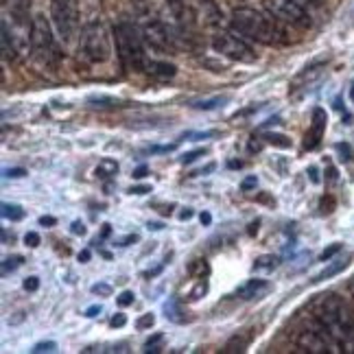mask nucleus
I'll return each mask as SVG.
<instances>
[{"instance_id":"f257e3e1","label":"nucleus","mask_w":354,"mask_h":354,"mask_svg":"<svg viewBox=\"0 0 354 354\" xmlns=\"http://www.w3.org/2000/svg\"><path fill=\"white\" fill-rule=\"evenodd\" d=\"M315 319L333 335L342 352H354V315L337 295H322L315 306Z\"/></svg>"},{"instance_id":"f03ea898","label":"nucleus","mask_w":354,"mask_h":354,"mask_svg":"<svg viewBox=\"0 0 354 354\" xmlns=\"http://www.w3.org/2000/svg\"><path fill=\"white\" fill-rule=\"evenodd\" d=\"M232 29L243 37L254 39L258 44H282L287 42V31L280 20L258 11L254 7H236L232 11Z\"/></svg>"},{"instance_id":"7ed1b4c3","label":"nucleus","mask_w":354,"mask_h":354,"mask_svg":"<svg viewBox=\"0 0 354 354\" xmlns=\"http://www.w3.org/2000/svg\"><path fill=\"white\" fill-rule=\"evenodd\" d=\"M114 35H116V50L122 66L127 71H145L149 57L142 46L145 35L140 31V26H136L131 22H118Z\"/></svg>"},{"instance_id":"20e7f679","label":"nucleus","mask_w":354,"mask_h":354,"mask_svg":"<svg viewBox=\"0 0 354 354\" xmlns=\"http://www.w3.org/2000/svg\"><path fill=\"white\" fill-rule=\"evenodd\" d=\"M79 55L90 64H105L112 55V42L105 24L92 20L79 35Z\"/></svg>"},{"instance_id":"39448f33","label":"nucleus","mask_w":354,"mask_h":354,"mask_svg":"<svg viewBox=\"0 0 354 354\" xmlns=\"http://www.w3.org/2000/svg\"><path fill=\"white\" fill-rule=\"evenodd\" d=\"M29 44L31 53L35 59L44 66H57L62 59V50L57 46V39L50 31V24L44 16H35L31 20V29H29Z\"/></svg>"},{"instance_id":"423d86ee","label":"nucleus","mask_w":354,"mask_h":354,"mask_svg":"<svg viewBox=\"0 0 354 354\" xmlns=\"http://www.w3.org/2000/svg\"><path fill=\"white\" fill-rule=\"evenodd\" d=\"M265 7L282 24L295 26V29L313 26V0H265Z\"/></svg>"},{"instance_id":"0eeeda50","label":"nucleus","mask_w":354,"mask_h":354,"mask_svg":"<svg viewBox=\"0 0 354 354\" xmlns=\"http://www.w3.org/2000/svg\"><path fill=\"white\" fill-rule=\"evenodd\" d=\"M212 48L214 53H219L221 57H227L239 64H256L258 55L254 53V48L245 42L243 35L232 31H219L212 35Z\"/></svg>"},{"instance_id":"6e6552de","label":"nucleus","mask_w":354,"mask_h":354,"mask_svg":"<svg viewBox=\"0 0 354 354\" xmlns=\"http://www.w3.org/2000/svg\"><path fill=\"white\" fill-rule=\"evenodd\" d=\"M50 20L59 39L71 44L79 33V0H50Z\"/></svg>"},{"instance_id":"1a4fd4ad","label":"nucleus","mask_w":354,"mask_h":354,"mask_svg":"<svg viewBox=\"0 0 354 354\" xmlns=\"http://www.w3.org/2000/svg\"><path fill=\"white\" fill-rule=\"evenodd\" d=\"M295 344L304 352H342V348H339V344L333 339V335L326 330L315 317H313L308 328L297 333Z\"/></svg>"},{"instance_id":"9d476101","label":"nucleus","mask_w":354,"mask_h":354,"mask_svg":"<svg viewBox=\"0 0 354 354\" xmlns=\"http://www.w3.org/2000/svg\"><path fill=\"white\" fill-rule=\"evenodd\" d=\"M138 16H140V31H142V35L149 44L160 48V50L173 48V35L169 33L165 22L158 20V16H151V11L149 9L138 11Z\"/></svg>"},{"instance_id":"9b49d317","label":"nucleus","mask_w":354,"mask_h":354,"mask_svg":"<svg viewBox=\"0 0 354 354\" xmlns=\"http://www.w3.org/2000/svg\"><path fill=\"white\" fill-rule=\"evenodd\" d=\"M326 75V64H313L308 68H304L302 73L295 75V79L289 86V94L291 97H304L306 92L313 90V86H317L319 81Z\"/></svg>"},{"instance_id":"f8f14e48","label":"nucleus","mask_w":354,"mask_h":354,"mask_svg":"<svg viewBox=\"0 0 354 354\" xmlns=\"http://www.w3.org/2000/svg\"><path fill=\"white\" fill-rule=\"evenodd\" d=\"M326 122H328V116H326V112L322 110V107H315V110H313L310 129H308L306 138H304V147L308 149V151H313V149H317L322 145L324 131H326Z\"/></svg>"},{"instance_id":"ddd939ff","label":"nucleus","mask_w":354,"mask_h":354,"mask_svg":"<svg viewBox=\"0 0 354 354\" xmlns=\"http://www.w3.org/2000/svg\"><path fill=\"white\" fill-rule=\"evenodd\" d=\"M5 9L9 11L11 20L16 22L22 29H31L29 24V9H31V0H3Z\"/></svg>"},{"instance_id":"4468645a","label":"nucleus","mask_w":354,"mask_h":354,"mask_svg":"<svg viewBox=\"0 0 354 354\" xmlns=\"http://www.w3.org/2000/svg\"><path fill=\"white\" fill-rule=\"evenodd\" d=\"M269 291V282L261 280V278H252L248 282H243L241 287L236 289V297L241 299H256Z\"/></svg>"},{"instance_id":"2eb2a0df","label":"nucleus","mask_w":354,"mask_h":354,"mask_svg":"<svg viewBox=\"0 0 354 354\" xmlns=\"http://www.w3.org/2000/svg\"><path fill=\"white\" fill-rule=\"evenodd\" d=\"M145 71L151 75V77H158V79H171L177 75V68L169 62H156V59H147V66Z\"/></svg>"},{"instance_id":"dca6fc26","label":"nucleus","mask_w":354,"mask_h":354,"mask_svg":"<svg viewBox=\"0 0 354 354\" xmlns=\"http://www.w3.org/2000/svg\"><path fill=\"white\" fill-rule=\"evenodd\" d=\"M350 265V256H344V258H337V261H333L328 267H326L324 271H319V274L315 276V280L313 282H324V280H330L335 278L337 274H342V271Z\"/></svg>"},{"instance_id":"f3484780","label":"nucleus","mask_w":354,"mask_h":354,"mask_svg":"<svg viewBox=\"0 0 354 354\" xmlns=\"http://www.w3.org/2000/svg\"><path fill=\"white\" fill-rule=\"evenodd\" d=\"M250 344H252V335H250V333H239V335H234V337L225 344L223 352H225V354L245 352V350L250 348Z\"/></svg>"},{"instance_id":"a211bd4d","label":"nucleus","mask_w":354,"mask_h":354,"mask_svg":"<svg viewBox=\"0 0 354 354\" xmlns=\"http://www.w3.org/2000/svg\"><path fill=\"white\" fill-rule=\"evenodd\" d=\"M165 317L169 319V322H173V324H186L188 322V317H186V313H184V308H182V304L177 302V299H169V302H165Z\"/></svg>"},{"instance_id":"6ab92c4d","label":"nucleus","mask_w":354,"mask_h":354,"mask_svg":"<svg viewBox=\"0 0 354 354\" xmlns=\"http://www.w3.org/2000/svg\"><path fill=\"white\" fill-rule=\"evenodd\" d=\"M278 265H280V258L274 254H263L254 261L256 271H274V269H278Z\"/></svg>"},{"instance_id":"aec40b11","label":"nucleus","mask_w":354,"mask_h":354,"mask_svg":"<svg viewBox=\"0 0 354 354\" xmlns=\"http://www.w3.org/2000/svg\"><path fill=\"white\" fill-rule=\"evenodd\" d=\"M118 173V162L116 160H110V158H105L99 162V167H97V177H101V180H107V177H112Z\"/></svg>"},{"instance_id":"412c9836","label":"nucleus","mask_w":354,"mask_h":354,"mask_svg":"<svg viewBox=\"0 0 354 354\" xmlns=\"http://www.w3.org/2000/svg\"><path fill=\"white\" fill-rule=\"evenodd\" d=\"M3 216L9 221H22L24 219V210L16 203H3Z\"/></svg>"},{"instance_id":"4be33fe9","label":"nucleus","mask_w":354,"mask_h":354,"mask_svg":"<svg viewBox=\"0 0 354 354\" xmlns=\"http://www.w3.org/2000/svg\"><path fill=\"white\" fill-rule=\"evenodd\" d=\"M227 101V97H212V99H201V101H195L193 107L195 110H216L219 105H223Z\"/></svg>"},{"instance_id":"5701e85b","label":"nucleus","mask_w":354,"mask_h":354,"mask_svg":"<svg viewBox=\"0 0 354 354\" xmlns=\"http://www.w3.org/2000/svg\"><path fill=\"white\" fill-rule=\"evenodd\" d=\"M162 342H165V335L162 333H156L153 337H149L147 339V344H145V352H162Z\"/></svg>"},{"instance_id":"b1692460","label":"nucleus","mask_w":354,"mask_h":354,"mask_svg":"<svg viewBox=\"0 0 354 354\" xmlns=\"http://www.w3.org/2000/svg\"><path fill=\"white\" fill-rule=\"evenodd\" d=\"M265 138L269 140V145L280 147V149H289L291 147V138H287V136H282V133H267Z\"/></svg>"},{"instance_id":"393cba45","label":"nucleus","mask_w":354,"mask_h":354,"mask_svg":"<svg viewBox=\"0 0 354 354\" xmlns=\"http://www.w3.org/2000/svg\"><path fill=\"white\" fill-rule=\"evenodd\" d=\"M208 293V280L206 278H199V282H197V287L193 289V291H190V302H197V299L199 297H203V295H206Z\"/></svg>"},{"instance_id":"a878e982","label":"nucleus","mask_w":354,"mask_h":354,"mask_svg":"<svg viewBox=\"0 0 354 354\" xmlns=\"http://www.w3.org/2000/svg\"><path fill=\"white\" fill-rule=\"evenodd\" d=\"M188 271L197 278H203V276H208V263L206 261H193L188 267Z\"/></svg>"},{"instance_id":"bb28decb","label":"nucleus","mask_w":354,"mask_h":354,"mask_svg":"<svg viewBox=\"0 0 354 354\" xmlns=\"http://www.w3.org/2000/svg\"><path fill=\"white\" fill-rule=\"evenodd\" d=\"M22 265V256H13V258H5L3 261V276H7L9 271H16Z\"/></svg>"},{"instance_id":"cd10ccee","label":"nucleus","mask_w":354,"mask_h":354,"mask_svg":"<svg viewBox=\"0 0 354 354\" xmlns=\"http://www.w3.org/2000/svg\"><path fill=\"white\" fill-rule=\"evenodd\" d=\"M203 156H206V149H193V151L184 153V156L180 158V162H182V165H193V162H195L197 158H203Z\"/></svg>"},{"instance_id":"c85d7f7f","label":"nucleus","mask_w":354,"mask_h":354,"mask_svg":"<svg viewBox=\"0 0 354 354\" xmlns=\"http://www.w3.org/2000/svg\"><path fill=\"white\" fill-rule=\"evenodd\" d=\"M153 324H156V315H153V313H147V315H142L138 322H136V328H138V330H147V328H151Z\"/></svg>"},{"instance_id":"c756f323","label":"nucleus","mask_w":354,"mask_h":354,"mask_svg":"<svg viewBox=\"0 0 354 354\" xmlns=\"http://www.w3.org/2000/svg\"><path fill=\"white\" fill-rule=\"evenodd\" d=\"M57 350V344L55 342H42V344H35L33 346V354H44V352H55Z\"/></svg>"},{"instance_id":"7c9ffc66","label":"nucleus","mask_w":354,"mask_h":354,"mask_svg":"<svg viewBox=\"0 0 354 354\" xmlns=\"http://www.w3.org/2000/svg\"><path fill=\"white\" fill-rule=\"evenodd\" d=\"M92 293L101 295V297H110L112 295V287H110V284H105V282H99V284H94V287H92Z\"/></svg>"},{"instance_id":"2f4dec72","label":"nucleus","mask_w":354,"mask_h":354,"mask_svg":"<svg viewBox=\"0 0 354 354\" xmlns=\"http://www.w3.org/2000/svg\"><path fill=\"white\" fill-rule=\"evenodd\" d=\"M214 136H219V131H188V133H184L182 136V138H203V140H206V138H214Z\"/></svg>"},{"instance_id":"473e14b6","label":"nucleus","mask_w":354,"mask_h":354,"mask_svg":"<svg viewBox=\"0 0 354 354\" xmlns=\"http://www.w3.org/2000/svg\"><path fill=\"white\" fill-rule=\"evenodd\" d=\"M22 287H24V291H29V293L37 291L39 289V278L37 276H29V278L22 282Z\"/></svg>"},{"instance_id":"72a5a7b5","label":"nucleus","mask_w":354,"mask_h":354,"mask_svg":"<svg viewBox=\"0 0 354 354\" xmlns=\"http://www.w3.org/2000/svg\"><path fill=\"white\" fill-rule=\"evenodd\" d=\"M118 306H131L133 304V293L131 291H122L118 297H116Z\"/></svg>"},{"instance_id":"f704fd0d","label":"nucleus","mask_w":354,"mask_h":354,"mask_svg":"<svg viewBox=\"0 0 354 354\" xmlns=\"http://www.w3.org/2000/svg\"><path fill=\"white\" fill-rule=\"evenodd\" d=\"M337 252H342V243H333L328 250H324V252H322L319 258H322V261H328V258H333Z\"/></svg>"},{"instance_id":"c9c22d12","label":"nucleus","mask_w":354,"mask_h":354,"mask_svg":"<svg viewBox=\"0 0 354 354\" xmlns=\"http://www.w3.org/2000/svg\"><path fill=\"white\" fill-rule=\"evenodd\" d=\"M337 151L342 153V160H344V162H350V160H352V149H350V145L339 142V145H337Z\"/></svg>"},{"instance_id":"e433bc0d","label":"nucleus","mask_w":354,"mask_h":354,"mask_svg":"<svg viewBox=\"0 0 354 354\" xmlns=\"http://www.w3.org/2000/svg\"><path fill=\"white\" fill-rule=\"evenodd\" d=\"M39 241H42V239H39L37 232H26V236H24V245H26V248H37Z\"/></svg>"},{"instance_id":"4c0bfd02","label":"nucleus","mask_w":354,"mask_h":354,"mask_svg":"<svg viewBox=\"0 0 354 354\" xmlns=\"http://www.w3.org/2000/svg\"><path fill=\"white\" fill-rule=\"evenodd\" d=\"M125 324H127V317L122 315V313H116V315L110 319V326H112V328H122Z\"/></svg>"},{"instance_id":"58836bf2","label":"nucleus","mask_w":354,"mask_h":354,"mask_svg":"<svg viewBox=\"0 0 354 354\" xmlns=\"http://www.w3.org/2000/svg\"><path fill=\"white\" fill-rule=\"evenodd\" d=\"M71 232L75 234V236H84L88 230H86V223L84 221H75L73 225H71Z\"/></svg>"},{"instance_id":"ea45409f","label":"nucleus","mask_w":354,"mask_h":354,"mask_svg":"<svg viewBox=\"0 0 354 354\" xmlns=\"http://www.w3.org/2000/svg\"><path fill=\"white\" fill-rule=\"evenodd\" d=\"M26 171L22 167H16V169H7L5 171V177H11V180H18V177H24Z\"/></svg>"},{"instance_id":"a19ab883","label":"nucleus","mask_w":354,"mask_h":354,"mask_svg":"<svg viewBox=\"0 0 354 354\" xmlns=\"http://www.w3.org/2000/svg\"><path fill=\"white\" fill-rule=\"evenodd\" d=\"M256 184H258L256 175H250V177H245V180H243L241 188H243V190H252V188H256Z\"/></svg>"},{"instance_id":"79ce46f5","label":"nucleus","mask_w":354,"mask_h":354,"mask_svg":"<svg viewBox=\"0 0 354 354\" xmlns=\"http://www.w3.org/2000/svg\"><path fill=\"white\" fill-rule=\"evenodd\" d=\"M129 193L131 195H147V193H151V186H131Z\"/></svg>"},{"instance_id":"37998d69","label":"nucleus","mask_w":354,"mask_h":354,"mask_svg":"<svg viewBox=\"0 0 354 354\" xmlns=\"http://www.w3.org/2000/svg\"><path fill=\"white\" fill-rule=\"evenodd\" d=\"M308 175H310V182L313 184H319V171H317V167H310L308 169Z\"/></svg>"},{"instance_id":"c03bdc74","label":"nucleus","mask_w":354,"mask_h":354,"mask_svg":"<svg viewBox=\"0 0 354 354\" xmlns=\"http://www.w3.org/2000/svg\"><path fill=\"white\" fill-rule=\"evenodd\" d=\"M101 310H103V308H101L99 304H94V306H90V308L86 310V317H97Z\"/></svg>"},{"instance_id":"a18cd8bd","label":"nucleus","mask_w":354,"mask_h":354,"mask_svg":"<svg viewBox=\"0 0 354 354\" xmlns=\"http://www.w3.org/2000/svg\"><path fill=\"white\" fill-rule=\"evenodd\" d=\"M57 219L55 216H39V225H55Z\"/></svg>"},{"instance_id":"49530a36","label":"nucleus","mask_w":354,"mask_h":354,"mask_svg":"<svg viewBox=\"0 0 354 354\" xmlns=\"http://www.w3.org/2000/svg\"><path fill=\"white\" fill-rule=\"evenodd\" d=\"M147 173H149V169H147V167L142 165V167H138V169L133 171V177H136V180H142V177H145Z\"/></svg>"},{"instance_id":"de8ad7c7","label":"nucleus","mask_w":354,"mask_h":354,"mask_svg":"<svg viewBox=\"0 0 354 354\" xmlns=\"http://www.w3.org/2000/svg\"><path fill=\"white\" fill-rule=\"evenodd\" d=\"M199 221H201L203 225H210V223H212V216H210V212H201V214H199Z\"/></svg>"},{"instance_id":"09e8293b","label":"nucleus","mask_w":354,"mask_h":354,"mask_svg":"<svg viewBox=\"0 0 354 354\" xmlns=\"http://www.w3.org/2000/svg\"><path fill=\"white\" fill-rule=\"evenodd\" d=\"M193 214H195V212L190 210V208H184V210L180 212V219H182V221H186V219H190V216H193Z\"/></svg>"},{"instance_id":"8fccbe9b","label":"nucleus","mask_w":354,"mask_h":354,"mask_svg":"<svg viewBox=\"0 0 354 354\" xmlns=\"http://www.w3.org/2000/svg\"><path fill=\"white\" fill-rule=\"evenodd\" d=\"M79 261H81V263H88V261H90V250L79 252Z\"/></svg>"},{"instance_id":"3c124183","label":"nucleus","mask_w":354,"mask_h":354,"mask_svg":"<svg viewBox=\"0 0 354 354\" xmlns=\"http://www.w3.org/2000/svg\"><path fill=\"white\" fill-rule=\"evenodd\" d=\"M214 169H216V167H214V165H208V167H206V169H201V171H195V173H193V175H206V173H212V171H214Z\"/></svg>"},{"instance_id":"603ef678","label":"nucleus","mask_w":354,"mask_h":354,"mask_svg":"<svg viewBox=\"0 0 354 354\" xmlns=\"http://www.w3.org/2000/svg\"><path fill=\"white\" fill-rule=\"evenodd\" d=\"M149 230H162V227H165V225H162V223H151V221H149V225H147Z\"/></svg>"},{"instance_id":"864d4df0","label":"nucleus","mask_w":354,"mask_h":354,"mask_svg":"<svg viewBox=\"0 0 354 354\" xmlns=\"http://www.w3.org/2000/svg\"><path fill=\"white\" fill-rule=\"evenodd\" d=\"M256 232H258V221L250 225V234H256Z\"/></svg>"},{"instance_id":"5fc2aeb1","label":"nucleus","mask_w":354,"mask_h":354,"mask_svg":"<svg viewBox=\"0 0 354 354\" xmlns=\"http://www.w3.org/2000/svg\"><path fill=\"white\" fill-rule=\"evenodd\" d=\"M110 227H112V225H107V223L103 225V236H107V234H110V232H112V230H110Z\"/></svg>"},{"instance_id":"6e6d98bb","label":"nucleus","mask_w":354,"mask_h":354,"mask_svg":"<svg viewBox=\"0 0 354 354\" xmlns=\"http://www.w3.org/2000/svg\"><path fill=\"white\" fill-rule=\"evenodd\" d=\"M243 165H241V162H230V169H241Z\"/></svg>"},{"instance_id":"4d7b16f0","label":"nucleus","mask_w":354,"mask_h":354,"mask_svg":"<svg viewBox=\"0 0 354 354\" xmlns=\"http://www.w3.org/2000/svg\"><path fill=\"white\" fill-rule=\"evenodd\" d=\"M350 99H352V103H354V81H352V88H350Z\"/></svg>"},{"instance_id":"13d9d810","label":"nucleus","mask_w":354,"mask_h":354,"mask_svg":"<svg viewBox=\"0 0 354 354\" xmlns=\"http://www.w3.org/2000/svg\"><path fill=\"white\" fill-rule=\"evenodd\" d=\"M352 291H354V282H352Z\"/></svg>"},{"instance_id":"bf43d9fd","label":"nucleus","mask_w":354,"mask_h":354,"mask_svg":"<svg viewBox=\"0 0 354 354\" xmlns=\"http://www.w3.org/2000/svg\"><path fill=\"white\" fill-rule=\"evenodd\" d=\"M352 18H354V11H352Z\"/></svg>"}]
</instances>
